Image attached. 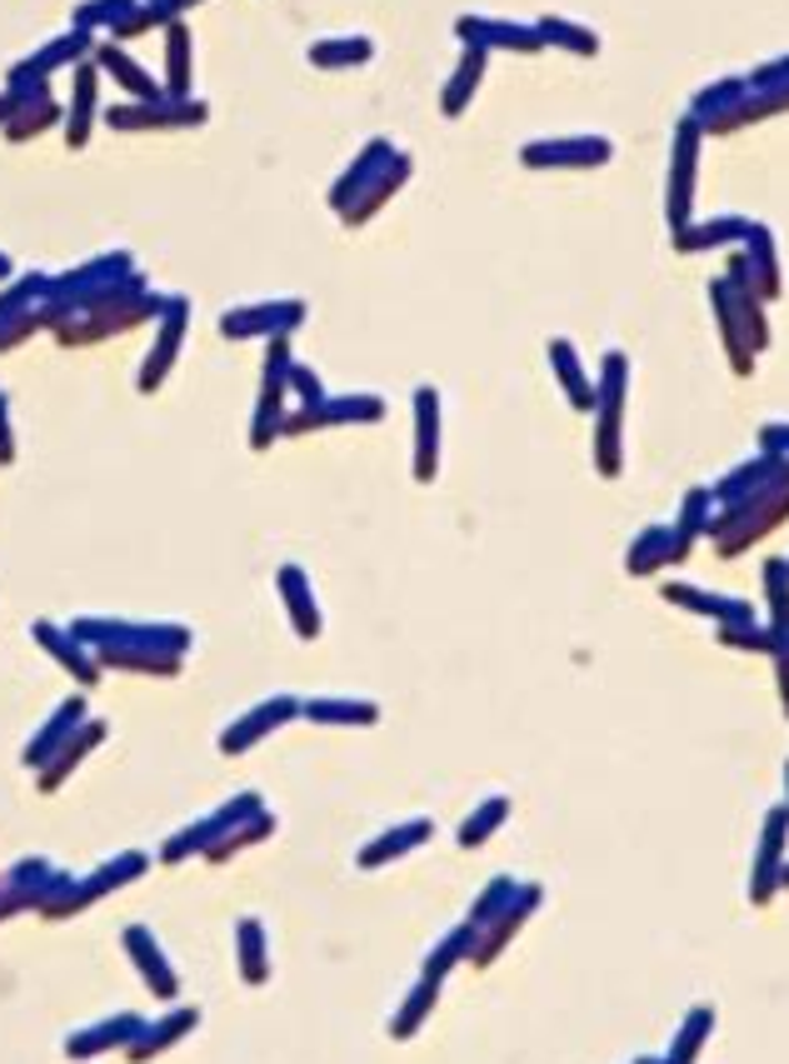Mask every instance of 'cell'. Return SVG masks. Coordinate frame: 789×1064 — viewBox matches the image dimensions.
<instances>
[{
  "mask_svg": "<svg viewBox=\"0 0 789 1064\" xmlns=\"http://www.w3.org/2000/svg\"><path fill=\"white\" fill-rule=\"evenodd\" d=\"M699 125L685 121L675 141V165H669V225L685 231L689 225V195H695V151H699Z\"/></svg>",
  "mask_w": 789,
  "mask_h": 1064,
  "instance_id": "1",
  "label": "cell"
},
{
  "mask_svg": "<svg viewBox=\"0 0 789 1064\" xmlns=\"http://www.w3.org/2000/svg\"><path fill=\"white\" fill-rule=\"evenodd\" d=\"M439 470V395L429 385L415 391V480H435Z\"/></svg>",
  "mask_w": 789,
  "mask_h": 1064,
  "instance_id": "2",
  "label": "cell"
},
{
  "mask_svg": "<svg viewBox=\"0 0 789 1064\" xmlns=\"http://www.w3.org/2000/svg\"><path fill=\"white\" fill-rule=\"evenodd\" d=\"M609 161V141H535L525 145V165H605Z\"/></svg>",
  "mask_w": 789,
  "mask_h": 1064,
  "instance_id": "3",
  "label": "cell"
},
{
  "mask_svg": "<svg viewBox=\"0 0 789 1064\" xmlns=\"http://www.w3.org/2000/svg\"><path fill=\"white\" fill-rule=\"evenodd\" d=\"M405 181H409V155H395V165H385V171H380L375 181H370L365 191H360L355 201L345 205V221H350V225H365L370 215H375L380 205H385L390 195H395V191H399V185H405Z\"/></svg>",
  "mask_w": 789,
  "mask_h": 1064,
  "instance_id": "4",
  "label": "cell"
},
{
  "mask_svg": "<svg viewBox=\"0 0 789 1064\" xmlns=\"http://www.w3.org/2000/svg\"><path fill=\"white\" fill-rule=\"evenodd\" d=\"M385 165H395V145H390V141H370V151H365V155H360V161H355V165H350V171H345V175H340V185H335V195H330V201H335V211H345V205H350V201H355V195H360V191H365V185H370V181H375V175H380V171H385Z\"/></svg>",
  "mask_w": 789,
  "mask_h": 1064,
  "instance_id": "5",
  "label": "cell"
},
{
  "mask_svg": "<svg viewBox=\"0 0 789 1064\" xmlns=\"http://www.w3.org/2000/svg\"><path fill=\"white\" fill-rule=\"evenodd\" d=\"M479 75H485V45H469L465 61H459V71H455V81H449L445 95H439V111H445L449 121H455V115L469 105V95H475Z\"/></svg>",
  "mask_w": 789,
  "mask_h": 1064,
  "instance_id": "6",
  "label": "cell"
},
{
  "mask_svg": "<svg viewBox=\"0 0 789 1064\" xmlns=\"http://www.w3.org/2000/svg\"><path fill=\"white\" fill-rule=\"evenodd\" d=\"M549 361H555V371H559V381H565L569 401H575L579 411H589V405H595V391L585 385V371H579V361H575V351H569V341H549Z\"/></svg>",
  "mask_w": 789,
  "mask_h": 1064,
  "instance_id": "7",
  "label": "cell"
},
{
  "mask_svg": "<svg viewBox=\"0 0 789 1064\" xmlns=\"http://www.w3.org/2000/svg\"><path fill=\"white\" fill-rule=\"evenodd\" d=\"M425 834H429V824H425V820H415V824H399V830L380 834V844H370V850L360 854V860H365V864H385L390 854H405V850H415V844L425 840Z\"/></svg>",
  "mask_w": 789,
  "mask_h": 1064,
  "instance_id": "8",
  "label": "cell"
},
{
  "mask_svg": "<svg viewBox=\"0 0 789 1064\" xmlns=\"http://www.w3.org/2000/svg\"><path fill=\"white\" fill-rule=\"evenodd\" d=\"M375 45L370 41H325V45H310V61L325 65V71H340V65H365Z\"/></svg>",
  "mask_w": 789,
  "mask_h": 1064,
  "instance_id": "9",
  "label": "cell"
},
{
  "mask_svg": "<svg viewBox=\"0 0 789 1064\" xmlns=\"http://www.w3.org/2000/svg\"><path fill=\"white\" fill-rule=\"evenodd\" d=\"M285 590H290V610H295L300 635H315V630H320V615H315V605H310V595H305V580H300V570H285Z\"/></svg>",
  "mask_w": 789,
  "mask_h": 1064,
  "instance_id": "10",
  "label": "cell"
},
{
  "mask_svg": "<svg viewBox=\"0 0 789 1064\" xmlns=\"http://www.w3.org/2000/svg\"><path fill=\"white\" fill-rule=\"evenodd\" d=\"M310 715H320V720H335V724H370V720H375V705L325 700V705H310Z\"/></svg>",
  "mask_w": 789,
  "mask_h": 1064,
  "instance_id": "11",
  "label": "cell"
},
{
  "mask_svg": "<svg viewBox=\"0 0 789 1064\" xmlns=\"http://www.w3.org/2000/svg\"><path fill=\"white\" fill-rule=\"evenodd\" d=\"M505 820V800H489L479 814H469L465 830H459V844H485V834L495 830V824Z\"/></svg>",
  "mask_w": 789,
  "mask_h": 1064,
  "instance_id": "12",
  "label": "cell"
},
{
  "mask_svg": "<svg viewBox=\"0 0 789 1064\" xmlns=\"http://www.w3.org/2000/svg\"><path fill=\"white\" fill-rule=\"evenodd\" d=\"M100 61H105V65H110V75H120V81H125L130 91L150 95V81H145V75H140L135 65H130V61H125V55H120V51H100Z\"/></svg>",
  "mask_w": 789,
  "mask_h": 1064,
  "instance_id": "13",
  "label": "cell"
},
{
  "mask_svg": "<svg viewBox=\"0 0 789 1064\" xmlns=\"http://www.w3.org/2000/svg\"><path fill=\"white\" fill-rule=\"evenodd\" d=\"M85 115H90V71H80V105L70 121V141H85Z\"/></svg>",
  "mask_w": 789,
  "mask_h": 1064,
  "instance_id": "14",
  "label": "cell"
},
{
  "mask_svg": "<svg viewBox=\"0 0 789 1064\" xmlns=\"http://www.w3.org/2000/svg\"><path fill=\"white\" fill-rule=\"evenodd\" d=\"M170 71H175V91H185V31H170Z\"/></svg>",
  "mask_w": 789,
  "mask_h": 1064,
  "instance_id": "15",
  "label": "cell"
},
{
  "mask_svg": "<svg viewBox=\"0 0 789 1064\" xmlns=\"http://www.w3.org/2000/svg\"><path fill=\"white\" fill-rule=\"evenodd\" d=\"M545 36H549V41L575 45V51H595V41H589V36H579V31H569L565 21H545Z\"/></svg>",
  "mask_w": 789,
  "mask_h": 1064,
  "instance_id": "16",
  "label": "cell"
}]
</instances>
